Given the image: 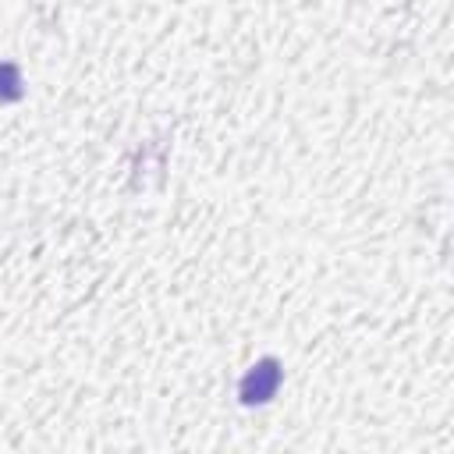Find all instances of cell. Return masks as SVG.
I'll return each instance as SVG.
<instances>
[{"label": "cell", "mask_w": 454, "mask_h": 454, "mask_svg": "<svg viewBox=\"0 0 454 454\" xmlns=\"http://www.w3.org/2000/svg\"><path fill=\"white\" fill-rule=\"evenodd\" d=\"M280 380H284L280 358L266 355V358H259V362H252V365L245 369V376H241V383H238V401L248 404V408H252V404H266V401L277 397Z\"/></svg>", "instance_id": "6da1fadb"}, {"label": "cell", "mask_w": 454, "mask_h": 454, "mask_svg": "<svg viewBox=\"0 0 454 454\" xmlns=\"http://www.w3.org/2000/svg\"><path fill=\"white\" fill-rule=\"evenodd\" d=\"M21 96H25L21 67L11 60H0V103H18Z\"/></svg>", "instance_id": "7a4b0ae2"}]
</instances>
